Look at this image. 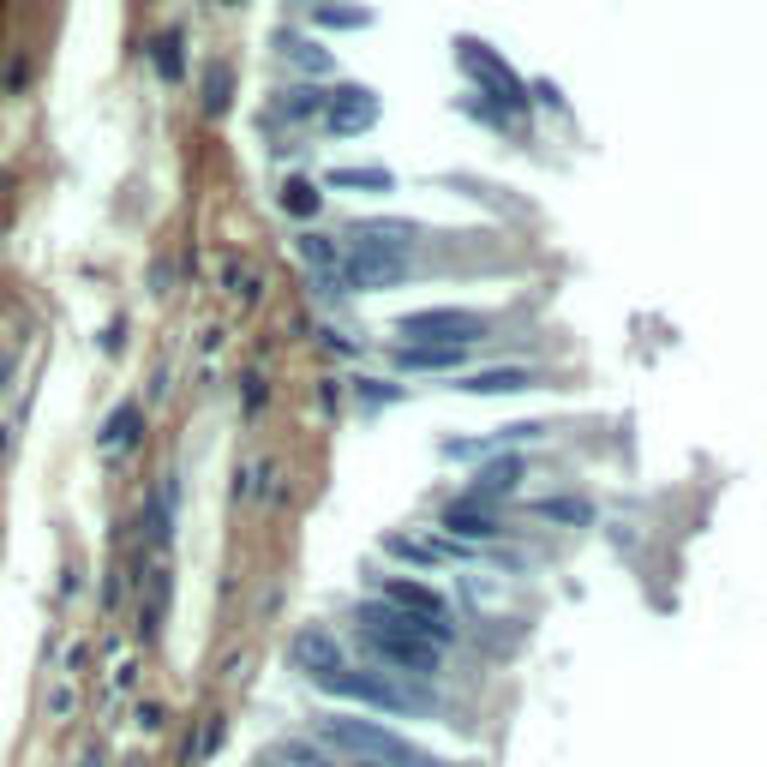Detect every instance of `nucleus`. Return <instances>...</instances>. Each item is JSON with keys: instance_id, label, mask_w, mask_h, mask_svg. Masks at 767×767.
I'll return each mask as SVG.
<instances>
[{"instance_id": "nucleus-2", "label": "nucleus", "mask_w": 767, "mask_h": 767, "mask_svg": "<svg viewBox=\"0 0 767 767\" xmlns=\"http://www.w3.org/2000/svg\"><path fill=\"white\" fill-rule=\"evenodd\" d=\"M318 737H324L330 749H342V756H354V761H378V767H444V761L426 756L420 744H408L402 732L378 726V719L330 714V719H318Z\"/></svg>"}, {"instance_id": "nucleus-19", "label": "nucleus", "mask_w": 767, "mask_h": 767, "mask_svg": "<svg viewBox=\"0 0 767 767\" xmlns=\"http://www.w3.org/2000/svg\"><path fill=\"white\" fill-rule=\"evenodd\" d=\"M528 510H534L540 522H570V528H587V522H594V504H587V498H534Z\"/></svg>"}, {"instance_id": "nucleus-38", "label": "nucleus", "mask_w": 767, "mask_h": 767, "mask_svg": "<svg viewBox=\"0 0 767 767\" xmlns=\"http://www.w3.org/2000/svg\"><path fill=\"white\" fill-rule=\"evenodd\" d=\"M121 767H144V761H121Z\"/></svg>"}, {"instance_id": "nucleus-23", "label": "nucleus", "mask_w": 767, "mask_h": 767, "mask_svg": "<svg viewBox=\"0 0 767 767\" xmlns=\"http://www.w3.org/2000/svg\"><path fill=\"white\" fill-rule=\"evenodd\" d=\"M318 186L313 181H300V174H294V181H283V211L288 216H300V223H313V216H318Z\"/></svg>"}, {"instance_id": "nucleus-13", "label": "nucleus", "mask_w": 767, "mask_h": 767, "mask_svg": "<svg viewBox=\"0 0 767 767\" xmlns=\"http://www.w3.org/2000/svg\"><path fill=\"white\" fill-rule=\"evenodd\" d=\"M534 372L528 366H485V372H468L456 390H468V396H515V390H534Z\"/></svg>"}, {"instance_id": "nucleus-34", "label": "nucleus", "mask_w": 767, "mask_h": 767, "mask_svg": "<svg viewBox=\"0 0 767 767\" xmlns=\"http://www.w3.org/2000/svg\"><path fill=\"white\" fill-rule=\"evenodd\" d=\"M139 726H144V732H162L168 719H162V707H156V702H144V707H139Z\"/></svg>"}, {"instance_id": "nucleus-9", "label": "nucleus", "mask_w": 767, "mask_h": 767, "mask_svg": "<svg viewBox=\"0 0 767 767\" xmlns=\"http://www.w3.org/2000/svg\"><path fill=\"white\" fill-rule=\"evenodd\" d=\"M139 444H144V402H139V396H126V402H114L109 415H102L96 456H102V462H126Z\"/></svg>"}, {"instance_id": "nucleus-7", "label": "nucleus", "mask_w": 767, "mask_h": 767, "mask_svg": "<svg viewBox=\"0 0 767 767\" xmlns=\"http://www.w3.org/2000/svg\"><path fill=\"white\" fill-rule=\"evenodd\" d=\"M174 515H181V480L162 474L151 485V498H144L139 510V528H144V558H162L174 545Z\"/></svg>"}, {"instance_id": "nucleus-17", "label": "nucleus", "mask_w": 767, "mask_h": 767, "mask_svg": "<svg viewBox=\"0 0 767 767\" xmlns=\"http://www.w3.org/2000/svg\"><path fill=\"white\" fill-rule=\"evenodd\" d=\"M198 102H204V114H211V121H223L228 114V102H234V67L228 61H211L204 67V84H198Z\"/></svg>"}, {"instance_id": "nucleus-22", "label": "nucleus", "mask_w": 767, "mask_h": 767, "mask_svg": "<svg viewBox=\"0 0 767 767\" xmlns=\"http://www.w3.org/2000/svg\"><path fill=\"white\" fill-rule=\"evenodd\" d=\"M330 186L336 192H390L396 174L390 168H330Z\"/></svg>"}, {"instance_id": "nucleus-6", "label": "nucleus", "mask_w": 767, "mask_h": 767, "mask_svg": "<svg viewBox=\"0 0 767 767\" xmlns=\"http://www.w3.org/2000/svg\"><path fill=\"white\" fill-rule=\"evenodd\" d=\"M288 666L300 672L306 684H324L330 672L348 666V654H342V642H336L330 630L306 624V630H294V636H288Z\"/></svg>"}, {"instance_id": "nucleus-3", "label": "nucleus", "mask_w": 767, "mask_h": 767, "mask_svg": "<svg viewBox=\"0 0 767 767\" xmlns=\"http://www.w3.org/2000/svg\"><path fill=\"white\" fill-rule=\"evenodd\" d=\"M318 689L324 696H342V702H360V707H378V714H420L426 707L420 689L396 684V677L378 672V666H342V672L324 677Z\"/></svg>"}, {"instance_id": "nucleus-27", "label": "nucleus", "mask_w": 767, "mask_h": 767, "mask_svg": "<svg viewBox=\"0 0 767 767\" xmlns=\"http://www.w3.org/2000/svg\"><path fill=\"white\" fill-rule=\"evenodd\" d=\"M318 24H330V31H360L366 12L360 7H318Z\"/></svg>"}, {"instance_id": "nucleus-37", "label": "nucleus", "mask_w": 767, "mask_h": 767, "mask_svg": "<svg viewBox=\"0 0 767 767\" xmlns=\"http://www.w3.org/2000/svg\"><path fill=\"white\" fill-rule=\"evenodd\" d=\"M354 767H378V761H354Z\"/></svg>"}, {"instance_id": "nucleus-29", "label": "nucleus", "mask_w": 767, "mask_h": 767, "mask_svg": "<svg viewBox=\"0 0 767 767\" xmlns=\"http://www.w3.org/2000/svg\"><path fill=\"white\" fill-rule=\"evenodd\" d=\"M96 348H102V354H121V348H126V318H109V324H102Z\"/></svg>"}, {"instance_id": "nucleus-33", "label": "nucleus", "mask_w": 767, "mask_h": 767, "mask_svg": "<svg viewBox=\"0 0 767 767\" xmlns=\"http://www.w3.org/2000/svg\"><path fill=\"white\" fill-rule=\"evenodd\" d=\"M79 587H84V570H79V564H67V570H61V600H72Z\"/></svg>"}, {"instance_id": "nucleus-12", "label": "nucleus", "mask_w": 767, "mask_h": 767, "mask_svg": "<svg viewBox=\"0 0 767 767\" xmlns=\"http://www.w3.org/2000/svg\"><path fill=\"white\" fill-rule=\"evenodd\" d=\"M438 522H444V534H456V540H498V534H504L498 515H492V504H480V498H456Z\"/></svg>"}, {"instance_id": "nucleus-15", "label": "nucleus", "mask_w": 767, "mask_h": 767, "mask_svg": "<svg viewBox=\"0 0 767 767\" xmlns=\"http://www.w3.org/2000/svg\"><path fill=\"white\" fill-rule=\"evenodd\" d=\"M515 480H522V462H515V456H504V462H485L480 474H474V492H468V498H480V504H498V498L515 492Z\"/></svg>"}, {"instance_id": "nucleus-14", "label": "nucleus", "mask_w": 767, "mask_h": 767, "mask_svg": "<svg viewBox=\"0 0 767 767\" xmlns=\"http://www.w3.org/2000/svg\"><path fill=\"white\" fill-rule=\"evenodd\" d=\"M144 54H151V72H156L162 84H181V79H186V31H181V24L156 31Z\"/></svg>"}, {"instance_id": "nucleus-40", "label": "nucleus", "mask_w": 767, "mask_h": 767, "mask_svg": "<svg viewBox=\"0 0 767 767\" xmlns=\"http://www.w3.org/2000/svg\"><path fill=\"white\" fill-rule=\"evenodd\" d=\"M258 767H270V761H258Z\"/></svg>"}, {"instance_id": "nucleus-1", "label": "nucleus", "mask_w": 767, "mask_h": 767, "mask_svg": "<svg viewBox=\"0 0 767 767\" xmlns=\"http://www.w3.org/2000/svg\"><path fill=\"white\" fill-rule=\"evenodd\" d=\"M354 636H360V647L378 659V672H390V677H438L444 647H450L432 624L402 617L396 606H378V600L354 612Z\"/></svg>"}, {"instance_id": "nucleus-10", "label": "nucleus", "mask_w": 767, "mask_h": 767, "mask_svg": "<svg viewBox=\"0 0 767 767\" xmlns=\"http://www.w3.org/2000/svg\"><path fill=\"white\" fill-rule=\"evenodd\" d=\"M462 67L474 72L480 79V91L492 96V102H504V109H528V91H522V79H515V72L498 61L492 49H485V42H462Z\"/></svg>"}, {"instance_id": "nucleus-36", "label": "nucleus", "mask_w": 767, "mask_h": 767, "mask_svg": "<svg viewBox=\"0 0 767 767\" xmlns=\"http://www.w3.org/2000/svg\"><path fill=\"white\" fill-rule=\"evenodd\" d=\"M79 767H102V749L91 744V749H84V761H79Z\"/></svg>"}, {"instance_id": "nucleus-5", "label": "nucleus", "mask_w": 767, "mask_h": 767, "mask_svg": "<svg viewBox=\"0 0 767 767\" xmlns=\"http://www.w3.org/2000/svg\"><path fill=\"white\" fill-rule=\"evenodd\" d=\"M372 587H378V606H396L402 617H420V624H432L444 642H456L450 606H444V594H438V587L408 582V575H372Z\"/></svg>"}, {"instance_id": "nucleus-21", "label": "nucleus", "mask_w": 767, "mask_h": 767, "mask_svg": "<svg viewBox=\"0 0 767 767\" xmlns=\"http://www.w3.org/2000/svg\"><path fill=\"white\" fill-rule=\"evenodd\" d=\"M354 241H366V246H396V253H408V246H415V223H354Z\"/></svg>"}, {"instance_id": "nucleus-20", "label": "nucleus", "mask_w": 767, "mask_h": 767, "mask_svg": "<svg viewBox=\"0 0 767 767\" xmlns=\"http://www.w3.org/2000/svg\"><path fill=\"white\" fill-rule=\"evenodd\" d=\"M384 552H390V558H408V564H438V558H450V552H456V545L415 540V534H390V540H384Z\"/></svg>"}, {"instance_id": "nucleus-24", "label": "nucleus", "mask_w": 767, "mask_h": 767, "mask_svg": "<svg viewBox=\"0 0 767 767\" xmlns=\"http://www.w3.org/2000/svg\"><path fill=\"white\" fill-rule=\"evenodd\" d=\"M283 54H288V61L300 67V72H330V54H324L318 42H306V37H283Z\"/></svg>"}, {"instance_id": "nucleus-8", "label": "nucleus", "mask_w": 767, "mask_h": 767, "mask_svg": "<svg viewBox=\"0 0 767 767\" xmlns=\"http://www.w3.org/2000/svg\"><path fill=\"white\" fill-rule=\"evenodd\" d=\"M174 606V570L162 558H144V575H139V642L151 647L162 642V617Z\"/></svg>"}, {"instance_id": "nucleus-39", "label": "nucleus", "mask_w": 767, "mask_h": 767, "mask_svg": "<svg viewBox=\"0 0 767 767\" xmlns=\"http://www.w3.org/2000/svg\"><path fill=\"white\" fill-rule=\"evenodd\" d=\"M223 7H241V0H223Z\"/></svg>"}, {"instance_id": "nucleus-4", "label": "nucleus", "mask_w": 767, "mask_h": 767, "mask_svg": "<svg viewBox=\"0 0 767 767\" xmlns=\"http://www.w3.org/2000/svg\"><path fill=\"white\" fill-rule=\"evenodd\" d=\"M402 342H426V348H468L485 336V318L468 313V306H426V313H408L396 324Z\"/></svg>"}, {"instance_id": "nucleus-16", "label": "nucleus", "mask_w": 767, "mask_h": 767, "mask_svg": "<svg viewBox=\"0 0 767 767\" xmlns=\"http://www.w3.org/2000/svg\"><path fill=\"white\" fill-rule=\"evenodd\" d=\"M468 348H426V342H402L396 348V366L402 372H450V366H462Z\"/></svg>"}, {"instance_id": "nucleus-26", "label": "nucleus", "mask_w": 767, "mask_h": 767, "mask_svg": "<svg viewBox=\"0 0 767 767\" xmlns=\"http://www.w3.org/2000/svg\"><path fill=\"white\" fill-rule=\"evenodd\" d=\"M24 91H31V54H12V61H7V79H0V96H7V102H19Z\"/></svg>"}, {"instance_id": "nucleus-35", "label": "nucleus", "mask_w": 767, "mask_h": 767, "mask_svg": "<svg viewBox=\"0 0 767 767\" xmlns=\"http://www.w3.org/2000/svg\"><path fill=\"white\" fill-rule=\"evenodd\" d=\"M7 450H12V426L0 420V462H7Z\"/></svg>"}, {"instance_id": "nucleus-18", "label": "nucleus", "mask_w": 767, "mask_h": 767, "mask_svg": "<svg viewBox=\"0 0 767 767\" xmlns=\"http://www.w3.org/2000/svg\"><path fill=\"white\" fill-rule=\"evenodd\" d=\"M324 102H330V91H318V84H294V91H283V102H276V114L283 121H324Z\"/></svg>"}, {"instance_id": "nucleus-32", "label": "nucleus", "mask_w": 767, "mask_h": 767, "mask_svg": "<svg viewBox=\"0 0 767 767\" xmlns=\"http://www.w3.org/2000/svg\"><path fill=\"white\" fill-rule=\"evenodd\" d=\"M12 378H19V348H7V354H0V396L12 390Z\"/></svg>"}, {"instance_id": "nucleus-31", "label": "nucleus", "mask_w": 767, "mask_h": 767, "mask_svg": "<svg viewBox=\"0 0 767 767\" xmlns=\"http://www.w3.org/2000/svg\"><path fill=\"white\" fill-rule=\"evenodd\" d=\"M241 384H246V415H258V408H264V396H270V390H264V378H258V372H246Z\"/></svg>"}, {"instance_id": "nucleus-25", "label": "nucleus", "mask_w": 767, "mask_h": 767, "mask_svg": "<svg viewBox=\"0 0 767 767\" xmlns=\"http://www.w3.org/2000/svg\"><path fill=\"white\" fill-rule=\"evenodd\" d=\"M223 283L234 300H258V270L253 264H241V258H223Z\"/></svg>"}, {"instance_id": "nucleus-11", "label": "nucleus", "mask_w": 767, "mask_h": 767, "mask_svg": "<svg viewBox=\"0 0 767 767\" xmlns=\"http://www.w3.org/2000/svg\"><path fill=\"white\" fill-rule=\"evenodd\" d=\"M378 126V96L366 91V84H342V91H330L324 102V132H336V139H354V132Z\"/></svg>"}, {"instance_id": "nucleus-28", "label": "nucleus", "mask_w": 767, "mask_h": 767, "mask_svg": "<svg viewBox=\"0 0 767 767\" xmlns=\"http://www.w3.org/2000/svg\"><path fill=\"white\" fill-rule=\"evenodd\" d=\"M67 714H79V689H72V684H54V689H49V719H67Z\"/></svg>"}, {"instance_id": "nucleus-30", "label": "nucleus", "mask_w": 767, "mask_h": 767, "mask_svg": "<svg viewBox=\"0 0 767 767\" xmlns=\"http://www.w3.org/2000/svg\"><path fill=\"white\" fill-rule=\"evenodd\" d=\"M396 396H402V384H360V402H366V408L396 402Z\"/></svg>"}]
</instances>
